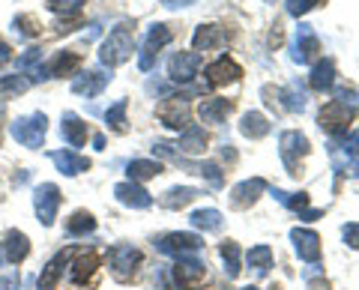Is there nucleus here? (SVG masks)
Segmentation results:
<instances>
[{"label": "nucleus", "instance_id": "1", "mask_svg": "<svg viewBox=\"0 0 359 290\" xmlns=\"http://www.w3.org/2000/svg\"><path fill=\"white\" fill-rule=\"evenodd\" d=\"M132 48H135V30L132 25H117L114 30L108 33V39L99 46V60L102 66H120L132 57Z\"/></svg>", "mask_w": 359, "mask_h": 290}, {"label": "nucleus", "instance_id": "2", "mask_svg": "<svg viewBox=\"0 0 359 290\" xmlns=\"http://www.w3.org/2000/svg\"><path fill=\"white\" fill-rule=\"evenodd\" d=\"M9 132H13V138L21 144V147L36 150V147H42V144H45V132H48V117H45L42 111H36V114H30V117H18V120H13Z\"/></svg>", "mask_w": 359, "mask_h": 290}, {"label": "nucleus", "instance_id": "3", "mask_svg": "<svg viewBox=\"0 0 359 290\" xmlns=\"http://www.w3.org/2000/svg\"><path fill=\"white\" fill-rule=\"evenodd\" d=\"M359 105H351V102H341V99H330L323 111L318 114V126L323 132H330V135H344L347 126H351V120L356 114Z\"/></svg>", "mask_w": 359, "mask_h": 290}, {"label": "nucleus", "instance_id": "4", "mask_svg": "<svg viewBox=\"0 0 359 290\" xmlns=\"http://www.w3.org/2000/svg\"><path fill=\"white\" fill-rule=\"evenodd\" d=\"M171 42V27L168 25H153L147 30V36L141 42V54H138V66L141 72H150L156 66V57H159V51Z\"/></svg>", "mask_w": 359, "mask_h": 290}, {"label": "nucleus", "instance_id": "5", "mask_svg": "<svg viewBox=\"0 0 359 290\" xmlns=\"http://www.w3.org/2000/svg\"><path fill=\"white\" fill-rule=\"evenodd\" d=\"M138 263H141V251L132 249V245H114V249L108 251V266L117 282H129V278L138 272Z\"/></svg>", "mask_w": 359, "mask_h": 290}, {"label": "nucleus", "instance_id": "6", "mask_svg": "<svg viewBox=\"0 0 359 290\" xmlns=\"http://www.w3.org/2000/svg\"><path fill=\"white\" fill-rule=\"evenodd\" d=\"M33 207H36V219L45 228H51L54 219H57V209H60V188L54 183L36 186V192H33Z\"/></svg>", "mask_w": 359, "mask_h": 290}, {"label": "nucleus", "instance_id": "7", "mask_svg": "<svg viewBox=\"0 0 359 290\" xmlns=\"http://www.w3.org/2000/svg\"><path fill=\"white\" fill-rule=\"evenodd\" d=\"M201 72V54L195 51H177L171 60H168V78L174 84H189L192 78Z\"/></svg>", "mask_w": 359, "mask_h": 290}, {"label": "nucleus", "instance_id": "8", "mask_svg": "<svg viewBox=\"0 0 359 290\" xmlns=\"http://www.w3.org/2000/svg\"><path fill=\"white\" fill-rule=\"evenodd\" d=\"M153 245L162 254H171V258H186V254H195L204 245V240L195 237V233H168V237L156 240Z\"/></svg>", "mask_w": 359, "mask_h": 290}, {"label": "nucleus", "instance_id": "9", "mask_svg": "<svg viewBox=\"0 0 359 290\" xmlns=\"http://www.w3.org/2000/svg\"><path fill=\"white\" fill-rule=\"evenodd\" d=\"M207 278V266L198 258H180L174 266V282L180 290H198L201 282Z\"/></svg>", "mask_w": 359, "mask_h": 290}, {"label": "nucleus", "instance_id": "10", "mask_svg": "<svg viewBox=\"0 0 359 290\" xmlns=\"http://www.w3.org/2000/svg\"><path fill=\"white\" fill-rule=\"evenodd\" d=\"M318 51H320V39H318V33L311 30V25H299L297 27V36H294V46H290V57H294V63H309L318 57Z\"/></svg>", "mask_w": 359, "mask_h": 290}, {"label": "nucleus", "instance_id": "11", "mask_svg": "<svg viewBox=\"0 0 359 290\" xmlns=\"http://www.w3.org/2000/svg\"><path fill=\"white\" fill-rule=\"evenodd\" d=\"M108 81H111V72H105V69H90V72H78L75 78H72V93H78V96H87V99H93V96H99L108 87Z\"/></svg>", "mask_w": 359, "mask_h": 290}, {"label": "nucleus", "instance_id": "12", "mask_svg": "<svg viewBox=\"0 0 359 290\" xmlns=\"http://www.w3.org/2000/svg\"><path fill=\"white\" fill-rule=\"evenodd\" d=\"M156 114H159V120L165 123L168 129H177L183 132L189 126V102L183 96L180 99H168V102H162L159 108H156Z\"/></svg>", "mask_w": 359, "mask_h": 290}, {"label": "nucleus", "instance_id": "13", "mask_svg": "<svg viewBox=\"0 0 359 290\" xmlns=\"http://www.w3.org/2000/svg\"><path fill=\"white\" fill-rule=\"evenodd\" d=\"M30 254V242L21 230H13L9 237L0 242V266H13V263H21Z\"/></svg>", "mask_w": 359, "mask_h": 290}, {"label": "nucleus", "instance_id": "14", "mask_svg": "<svg viewBox=\"0 0 359 290\" xmlns=\"http://www.w3.org/2000/svg\"><path fill=\"white\" fill-rule=\"evenodd\" d=\"M290 240L297 245V254L306 263H318L320 261V237L314 230H306V228H294L290 230Z\"/></svg>", "mask_w": 359, "mask_h": 290}, {"label": "nucleus", "instance_id": "15", "mask_svg": "<svg viewBox=\"0 0 359 290\" xmlns=\"http://www.w3.org/2000/svg\"><path fill=\"white\" fill-rule=\"evenodd\" d=\"M114 198L120 200L123 207H132V209H147L153 204V195L147 188H141L138 183H117L114 186Z\"/></svg>", "mask_w": 359, "mask_h": 290}, {"label": "nucleus", "instance_id": "16", "mask_svg": "<svg viewBox=\"0 0 359 290\" xmlns=\"http://www.w3.org/2000/svg\"><path fill=\"white\" fill-rule=\"evenodd\" d=\"M240 75H243V69L228 57V54H222L216 63H210V66H207V81H210L212 87L233 84V81H240Z\"/></svg>", "mask_w": 359, "mask_h": 290}, {"label": "nucleus", "instance_id": "17", "mask_svg": "<svg viewBox=\"0 0 359 290\" xmlns=\"http://www.w3.org/2000/svg\"><path fill=\"white\" fill-rule=\"evenodd\" d=\"M278 147H282V159H285V165L290 168V174H294V168H297V156H306V153H309V138L302 135V132H285L282 141H278Z\"/></svg>", "mask_w": 359, "mask_h": 290}, {"label": "nucleus", "instance_id": "18", "mask_svg": "<svg viewBox=\"0 0 359 290\" xmlns=\"http://www.w3.org/2000/svg\"><path fill=\"white\" fill-rule=\"evenodd\" d=\"M266 188V183L261 180V177H255V180H245L240 186H233L231 188V204L237 207V209H245V207H252L257 198H261V192Z\"/></svg>", "mask_w": 359, "mask_h": 290}, {"label": "nucleus", "instance_id": "19", "mask_svg": "<svg viewBox=\"0 0 359 290\" xmlns=\"http://www.w3.org/2000/svg\"><path fill=\"white\" fill-rule=\"evenodd\" d=\"M60 135L63 141L69 144V147H84V141H87V123L72 114V111H66L63 114V123H60Z\"/></svg>", "mask_w": 359, "mask_h": 290}, {"label": "nucleus", "instance_id": "20", "mask_svg": "<svg viewBox=\"0 0 359 290\" xmlns=\"http://www.w3.org/2000/svg\"><path fill=\"white\" fill-rule=\"evenodd\" d=\"M99 270V258H96V251H78L75 254V261L69 266V278L75 284H84L93 278V272Z\"/></svg>", "mask_w": 359, "mask_h": 290}, {"label": "nucleus", "instance_id": "21", "mask_svg": "<svg viewBox=\"0 0 359 290\" xmlns=\"http://www.w3.org/2000/svg\"><path fill=\"white\" fill-rule=\"evenodd\" d=\"M273 198L278 200V204H285L287 209H294V213H302V219H320L323 213L320 209H309V195L306 192H297V195H290V192H282V188H276Z\"/></svg>", "mask_w": 359, "mask_h": 290}, {"label": "nucleus", "instance_id": "22", "mask_svg": "<svg viewBox=\"0 0 359 290\" xmlns=\"http://www.w3.org/2000/svg\"><path fill=\"white\" fill-rule=\"evenodd\" d=\"M51 162L57 165V171L66 174V177H75V174H81L90 168V162L84 159V156H78L72 150H54L51 153Z\"/></svg>", "mask_w": 359, "mask_h": 290}, {"label": "nucleus", "instance_id": "23", "mask_svg": "<svg viewBox=\"0 0 359 290\" xmlns=\"http://www.w3.org/2000/svg\"><path fill=\"white\" fill-rule=\"evenodd\" d=\"M231 111H233V102H228V99H204L201 108H198V114L204 123H216L219 126V123L228 120Z\"/></svg>", "mask_w": 359, "mask_h": 290}, {"label": "nucleus", "instance_id": "24", "mask_svg": "<svg viewBox=\"0 0 359 290\" xmlns=\"http://www.w3.org/2000/svg\"><path fill=\"white\" fill-rule=\"evenodd\" d=\"M309 84H311V90H332V84H335V63L332 60H320V63H314V69L309 75Z\"/></svg>", "mask_w": 359, "mask_h": 290}, {"label": "nucleus", "instance_id": "25", "mask_svg": "<svg viewBox=\"0 0 359 290\" xmlns=\"http://www.w3.org/2000/svg\"><path fill=\"white\" fill-rule=\"evenodd\" d=\"M183 153H204L207 150V132L204 126H195V123H189L183 129V135H180V144H177Z\"/></svg>", "mask_w": 359, "mask_h": 290}, {"label": "nucleus", "instance_id": "26", "mask_svg": "<svg viewBox=\"0 0 359 290\" xmlns=\"http://www.w3.org/2000/svg\"><path fill=\"white\" fill-rule=\"evenodd\" d=\"M78 66H81V54H75V51H60L57 57H54V63L48 66V75L54 78H69V75H78Z\"/></svg>", "mask_w": 359, "mask_h": 290}, {"label": "nucleus", "instance_id": "27", "mask_svg": "<svg viewBox=\"0 0 359 290\" xmlns=\"http://www.w3.org/2000/svg\"><path fill=\"white\" fill-rule=\"evenodd\" d=\"M201 192L192 186H177V188H168V192L159 198V204L165 209H180V207H186V204H192V200L198 198Z\"/></svg>", "mask_w": 359, "mask_h": 290}, {"label": "nucleus", "instance_id": "28", "mask_svg": "<svg viewBox=\"0 0 359 290\" xmlns=\"http://www.w3.org/2000/svg\"><path fill=\"white\" fill-rule=\"evenodd\" d=\"M222 42H224V33H222V27H219V25H201V27L195 30V36H192L195 51L216 48V46H222Z\"/></svg>", "mask_w": 359, "mask_h": 290}, {"label": "nucleus", "instance_id": "29", "mask_svg": "<svg viewBox=\"0 0 359 290\" xmlns=\"http://www.w3.org/2000/svg\"><path fill=\"white\" fill-rule=\"evenodd\" d=\"M240 132L245 138H264L266 132H269V120L264 117V114H257V111H249V114H243V120H240Z\"/></svg>", "mask_w": 359, "mask_h": 290}, {"label": "nucleus", "instance_id": "30", "mask_svg": "<svg viewBox=\"0 0 359 290\" xmlns=\"http://www.w3.org/2000/svg\"><path fill=\"white\" fill-rule=\"evenodd\" d=\"M189 221H192V228L207 230V233H216V230H222V225H224V219H222L219 209H195Z\"/></svg>", "mask_w": 359, "mask_h": 290}, {"label": "nucleus", "instance_id": "31", "mask_svg": "<svg viewBox=\"0 0 359 290\" xmlns=\"http://www.w3.org/2000/svg\"><path fill=\"white\" fill-rule=\"evenodd\" d=\"M278 105H282L285 111H290V114H299L302 108H306V93L299 90V81H294L287 87V90H278Z\"/></svg>", "mask_w": 359, "mask_h": 290}, {"label": "nucleus", "instance_id": "32", "mask_svg": "<svg viewBox=\"0 0 359 290\" xmlns=\"http://www.w3.org/2000/svg\"><path fill=\"white\" fill-rule=\"evenodd\" d=\"M72 254H75L72 249H66V251H60L48 266H45V272L39 275V287H54V284H57V275L63 272V266H66V261H69Z\"/></svg>", "mask_w": 359, "mask_h": 290}, {"label": "nucleus", "instance_id": "33", "mask_svg": "<svg viewBox=\"0 0 359 290\" xmlns=\"http://www.w3.org/2000/svg\"><path fill=\"white\" fill-rule=\"evenodd\" d=\"M126 174H129V180H132V183L150 180V177L162 174V165H159V162H150V159H135V162H129Z\"/></svg>", "mask_w": 359, "mask_h": 290}, {"label": "nucleus", "instance_id": "34", "mask_svg": "<svg viewBox=\"0 0 359 290\" xmlns=\"http://www.w3.org/2000/svg\"><path fill=\"white\" fill-rule=\"evenodd\" d=\"M93 228H96V219L90 213H84V209L72 213L69 221H66V233H69V237H84V233H90Z\"/></svg>", "mask_w": 359, "mask_h": 290}, {"label": "nucleus", "instance_id": "35", "mask_svg": "<svg viewBox=\"0 0 359 290\" xmlns=\"http://www.w3.org/2000/svg\"><path fill=\"white\" fill-rule=\"evenodd\" d=\"M126 108H129V102L126 99H120L117 105H111L105 111V126L111 132H126Z\"/></svg>", "mask_w": 359, "mask_h": 290}, {"label": "nucleus", "instance_id": "36", "mask_svg": "<svg viewBox=\"0 0 359 290\" xmlns=\"http://www.w3.org/2000/svg\"><path fill=\"white\" fill-rule=\"evenodd\" d=\"M13 27H15V36L18 39H33L39 36V18L36 15H15L13 18Z\"/></svg>", "mask_w": 359, "mask_h": 290}, {"label": "nucleus", "instance_id": "37", "mask_svg": "<svg viewBox=\"0 0 359 290\" xmlns=\"http://www.w3.org/2000/svg\"><path fill=\"white\" fill-rule=\"evenodd\" d=\"M222 258H224V272L228 278H237L240 275V245L237 242H222Z\"/></svg>", "mask_w": 359, "mask_h": 290}, {"label": "nucleus", "instance_id": "38", "mask_svg": "<svg viewBox=\"0 0 359 290\" xmlns=\"http://www.w3.org/2000/svg\"><path fill=\"white\" fill-rule=\"evenodd\" d=\"M245 261H249V266H255L257 272H266L269 266H273V249H269V245H255V249L245 254Z\"/></svg>", "mask_w": 359, "mask_h": 290}, {"label": "nucleus", "instance_id": "39", "mask_svg": "<svg viewBox=\"0 0 359 290\" xmlns=\"http://www.w3.org/2000/svg\"><path fill=\"white\" fill-rule=\"evenodd\" d=\"M39 63H42V51L39 48H30L27 54H21V57H18V69L21 72H33L30 78H36V81H42V78H45V72L39 69Z\"/></svg>", "mask_w": 359, "mask_h": 290}, {"label": "nucleus", "instance_id": "40", "mask_svg": "<svg viewBox=\"0 0 359 290\" xmlns=\"http://www.w3.org/2000/svg\"><path fill=\"white\" fill-rule=\"evenodd\" d=\"M27 90H30V78H25V75L0 78V93H13V96H18V93H27Z\"/></svg>", "mask_w": 359, "mask_h": 290}, {"label": "nucleus", "instance_id": "41", "mask_svg": "<svg viewBox=\"0 0 359 290\" xmlns=\"http://www.w3.org/2000/svg\"><path fill=\"white\" fill-rule=\"evenodd\" d=\"M48 6L54 9V13H60V18H66V15H78L81 13V6H84V0H48Z\"/></svg>", "mask_w": 359, "mask_h": 290}, {"label": "nucleus", "instance_id": "42", "mask_svg": "<svg viewBox=\"0 0 359 290\" xmlns=\"http://www.w3.org/2000/svg\"><path fill=\"white\" fill-rule=\"evenodd\" d=\"M198 174L204 177V180L212 186V188H222L224 183V177H222V168L219 165H212V162H204V165H198Z\"/></svg>", "mask_w": 359, "mask_h": 290}, {"label": "nucleus", "instance_id": "43", "mask_svg": "<svg viewBox=\"0 0 359 290\" xmlns=\"http://www.w3.org/2000/svg\"><path fill=\"white\" fill-rule=\"evenodd\" d=\"M320 4H327V0H287V15L299 18V15L311 13V9H314V6H320Z\"/></svg>", "mask_w": 359, "mask_h": 290}, {"label": "nucleus", "instance_id": "44", "mask_svg": "<svg viewBox=\"0 0 359 290\" xmlns=\"http://www.w3.org/2000/svg\"><path fill=\"white\" fill-rule=\"evenodd\" d=\"M344 240H347V245H351V249L359 251V225H356V221L344 225Z\"/></svg>", "mask_w": 359, "mask_h": 290}, {"label": "nucleus", "instance_id": "45", "mask_svg": "<svg viewBox=\"0 0 359 290\" xmlns=\"http://www.w3.org/2000/svg\"><path fill=\"white\" fill-rule=\"evenodd\" d=\"M0 290H18V275L13 272V275H0Z\"/></svg>", "mask_w": 359, "mask_h": 290}, {"label": "nucleus", "instance_id": "46", "mask_svg": "<svg viewBox=\"0 0 359 290\" xmlns=\"http://www.w3.org/2000/svg\"><path fill=\"white\" fill-rule=\"evenodd\" d=\"M9 60H13V48H9V46H6V42H4V39H0V66H6Z\"/></svg>", "mask_w": 359, "mask_h": 290}, {"label": "nucleus", "instance_id": "47", "mask_svg": "<svg viewBox=\"0 0 359 290\" xmlns=\"http://www.w3.org/2000/svg\"><path fill=\"white\" fill-rule=\"evenodd\" d=\"M195 0H165V6L168 9H180V6H192Z\"/></svg>", "mask_w": 359, "mask_h": 290}, {"label": "nucleus", "instance_id": "48", "mask_svg": "<svg viewBox=\"0 0 359 290\" xmlns=\"http://www.w3.org/2000/svg\"><path fill=\"white\" fill-rule=\"evenodd\" d=\"M93 144H96V150H105V138H102V135H96Z\"/></svg>", "mask_w": 359, "mask_h": 290}, {"label": "nucleus", "instance_id": "49", "mask_svg": "<svg viewBox=\"0 0 359 290\" xmlns=\"http://www.w3.org/2000/svg\"><path fill=\"white\" fill-rule=\"evenodd\" d=\"M4 114H6V108H4V102H0V126H4Z\"/></svg>", "mask_w": 359, "mask_h": 290}, {"label": "nucleus", "instance_id": "50", "mask_svg": "<svg viewBox=\"0 0 359 290\" xmlns=\"http://www.w3.org/2000/svg\"><path fill=\"white\" fill-rule=\"evenodd\" d=\"M243 290H257V287H243ZM273 290H276V287H273Z\"/></svg>", "mask_w": 359, "mask_h": 290}, {"label": "nucleus", "instance_id": "51", "mask_svg": "<svg viewBox=\"0 0 359 290\" xmlns=\"http://www.w3.org/2000/svg\"><path fill=\"white\" fill-rule=\"evenodd\" d=\"M266 4H276V0H266Z\"/></svg>", "mask_w": 359, "mask_h": 290}]
</instances>
